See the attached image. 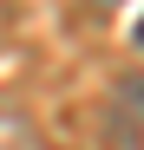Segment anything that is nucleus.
Instances as JSON below:
<instances>
[{
  "label": "nucleus",
  "mask_w": 144,
  "mask_h": 150,
  "mask_svg": "<svg viewBox=\"0 0 144 150\" xmlns=\"http://www.w3.org/2000/svg\"><path fill=\"white\" fill-rule=\"evenodd\" d=\"M138 46H144V26H138Z\"/></svg>",
  "instance_id": "nucleus-4"
},
{
  "label": "nucleus",
  "mask_w": 144,
  "mask_h": 150,
  "mask_svg": "<svg viewBox=\"0 0 144 150\" xmlns=\"http://www.w3.org/2000/svg\"><path fill=\"white\" fill-rule=\"evenodd\" d=\"M0 150H39V131L26 111H0Z\"/></svg>",
  "instance_id": "nucleus-2"
},
{
  "label": "nucleus",
  "mask_w": 144,
  "mask_h": 150,
  "mask_svg": "<svg viewBox=\"0 0 144 150\" xmlns=\"http://www.w3.org/2000/svg\"><path fill=\"white\" fill-rule=\"evenodd\" d=\"M92 7H98V13H111V7H118V0H92Z\"/></svg>",
  "instance_id": "nucleus-3"
},
{
  "label": "nucleus",
  "mask_w": 144,
  "mask_h": 150,
  "mask_svg": "<svg viewBox=\"0 0 144 150\" xmlns=\"http://www.w3.org/2000/svg\"><path fill=\"white\" fill-rule=\"evenodd\" d=\"M105 144H111V150H144V72H131V79L111 91Z\"/></svg>",
  "instance_id": "nucleus-1"
}]
</instances>
